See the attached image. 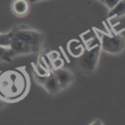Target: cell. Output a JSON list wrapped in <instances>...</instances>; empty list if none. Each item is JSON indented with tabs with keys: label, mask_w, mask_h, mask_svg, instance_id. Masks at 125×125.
<instances>
[{
	"label": "cell",
	"mask_w": 125,
	"mask_h": 125,
	"mask_svg": "<svg viewBox=\"0 0 125 125\" xmlns=\"http://www.w3.org/2000/svg\"><path fill=\"white\" fill-rule=\"evenodd\" d=\"M11 32V41L9 48L14 56L32 54L43 48L45 35L42 32L25 26L16 27Z\"/></svg>",
	"instance_id": "6da1fadb"
},
{
	"label": "cell",
	"mask_w": 125,
	"mask_h": 125,
	"mask_svg": "<svg viewBox=\"0 0 125 125\" xmlns=\"http://www.w3.org/2000/svg\"><path fill=\"white\" fill-rule=\"evenodd\" d=\"M100 39V48L111 54H119L125 49V40L120 34L110 35L98 33Z\"/></svg>",
	"instance_id": "7a4b0ae2"
},
{
	"label": "cell",
	"mask_w": 125,
	"mask_h": 125,
	"mask_svg": "<svg viewBox=\"0 0 125 125\" xmlns=\"http://www.w3.org/2000/svg\"><path fill=\"white\" fill-rule=\"evenodd\" d=\"M100 53V45H96L93 48L83 51L79 56L78 66L85 72H93L96 69Z\"/></svg>",
	"instance_id": "3957f363"
},
{
	"label": "cell",
	"mask_w": 125,
	"mask_h": 125,
	"mask_svg": "<svg viewBox=\"0 0 125 125\" xmlns=\"http://www.w3.org/2000/svg\"><path fill=\"white\" fill-rule=\"evenodd\" d=\"M54 74L56 76V78H57L60 85H61V89L66 88L73 82V74H72V72L70 70L66 69H63V68L56 69L54 71Z\"/></svg>",
	"instance_id": "277c9868"
},
{
	"label": "cell",
	"mask_w": 125,
	"mask_h": 125,
	"mask_svg": "<svg viewBox=\"0 0 125 125\" xmlns=\"http://www.w3.org/2000/svg\"><path fill=\"white\" fill-rule=\"evenodd\" d=\"M30 6L27 0H13L11 3V10L17 16H25L29 13Z\"/></svg>",
	"instance_id": "5b68a950"
},
{
	"label": "cell",
	"mask_w": 125,
	"mask_h": 125,
	"mask_svg": "<svg viewBox=\"0 0 125 125\" xmlns=\"http://www.w3.org/2000/svg\"><path fill=\"white\" fill-rule=\"evenodd\" d=\"M44 88L51 94H56L61 90V85L58 82L57 78L54 74H49L46 75L44 83H43Z\"/></svg>",
	"instance_id": "8992f818"
},
{
	"label": "cell",
	"mask_w": 125,
	"mask_h": 125,
	"mask_svg": "<svg viewBox=\"0 0 125 125\" xmlns=\"http://www.w3.org/2000/svg\"><path fill=\"white\" fill-rule=\"evenodd\" d=\"M125 15V0H120L113 8L110 9L108 13L109 18L112 17H119Z\"/></svg>",
	"instance_id": "52a82bcc"
},
{
	"label": "cell",
	"mask_w": 125,
	"mask_h": 125,
	"mask_svg": "<svg viewBox=\"0 0 125 125\" xmlns=\"http://www.w3.org/2000/svg\"><path fill=\"white\" fill-rule=\"evenodd\" d=\"M68 51L71 52L72 55L75 56V57H79L83 52V48L78 41L72 40L68 45Z\"/></svg>",
	"instance_id": "ba28073f"
},
{
	"label": "cell",
	"mask_w": 125,
	"mask_h": 125,
	"mask_svg": "<svg viewBox=\"0 0 125 125\" xmlns=\"http://www.w3.org/2000/svg\"><path fill=\"white\" fill-rule=\"evenodd\" d=\"M14 55L9 47L0 46V61L1 62H10Z\"/></svg>",
	"instance_id": "9c48e42d"
},
{
	"label": "cell",
	"mask_w": 125,
	"mask_h": 125,
	"mask_svg": "<svg viewBox=\"0 0 125 125\" xmlns=\"http://www.w3.org/2000/svg\"><path fill=\"white\" fill-rule=\"evenodd\" d=\"M11 32L6 33H0V46L9 47L11 41Z\"/></svg>",
	"instance_id": "30bf717a"
},
{
	"label": "cell",
	"mask_w": 125,
	"mask_h": 125,
	"mask_svg": "<svg viewBox=\"0 0 125 125\" xmlns=\"http://www.w3.org/2000/svg\"><path fill=\"white\" fill-rule=\"evenodd\" d=\"M120 0H102L103 3H105V4L108 7L109 9H112L117 4Z\"/></svg>",
	"instance_id": "8fae6325"
},
{
	"label": "cell",
	"mask_w": 125,
	"mask_h": 125,
	"mask_svg": "<svg viewBox=\"0 0 125 125\" xmlns=\"http://www.w3.org/2000/svg\"><path fill=\"white\" fill-rule=\"evenodd\" d=\"M63 65V61L61 60V58H56L54 59V60H53V66H54V68L55 69H59V68H61Z\"/></svg>",
	"instance_id": "7c38bea8"
},
{
	"label": "cell",
	"mask_w": 125,
	"mask_h": 125,
	"mask_svg": "<svg viewBox=\"0 0 125 125\" xmlns=\"http://www.w3.org/2000/svg\"><path fill=\"white\" fill-rule=\"evenodd\" d=\"M58 57H59V56H58V53H57V52H51V54H50V58L51 59V61L54 60V59L58 58Z\"/></svg>",
	"instance_id": "4fadbf2b"
},
{
	"label": "cell",
	"mask_w": 125,
	"mask_h": 125,
	"mask_svg": "<svg viewBox=\"0 0 125 125\" xmlns=\"http://www.w3.org/2000/svg\"><path fill=\"white\" fill-rule=\"evenodd\" d=\"M31 3H36V2H38V1H42V0H29Z\"/></svg>",
	"instance_id": "5bb4252c"
},
{
	"label": "cell",
	"mask_w": 125,
	"mask_h": 125,
	"mask_svg": "<svg viewBox=\"0 0 125 125\" xmlns=\"http://www.w3.org/2000/svg\"><path fill=\"white\" fill-rule=\"evenodd\" d=\"M98 1H100V2H102V0H98Z\"/></svg>",
	"instance_id": "9a60e30c"
}]
</instances>
